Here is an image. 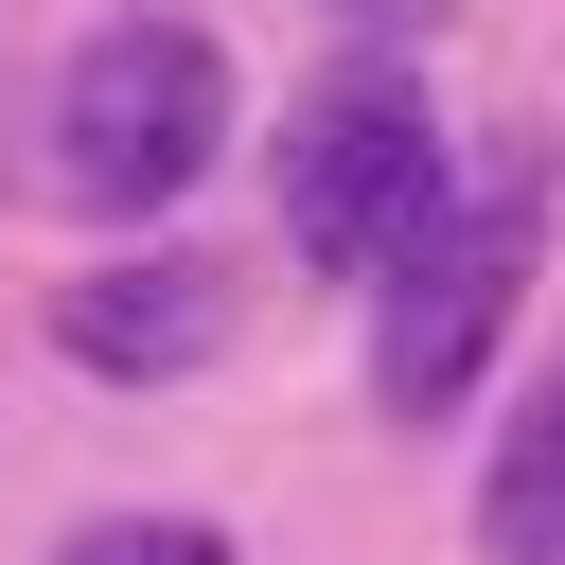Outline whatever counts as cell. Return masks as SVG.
<instances>
[{
  "label": "cell",
  "instance_id": "obj_2",
  "mask_svg": "<svg viewBox=\"0 0 565 565\" xmlns=\"http://www.w3.org/2000/svg\"><path fill=\"white\" fill-rule=\"evenodd\" d=\"M230 159V53L194 18H106L53 71V194L71 212H177Z\"/></svg>",
  "mask_w": 565,
  "mask_h": 565
},
{
  "label": "cell",
  "instance_id": "obj_5",
  "mask_svg": "<svg viewBox=\"0 0 565 565\" xmlns=\"http://www.w3.org/2000/svg\"><path fill=\"white\" fill-rule=\"evenodd\" d=\"M477 547L494 565H565V353H547V388L512 406V441L477 477Z\"/></svg>",
  "mask_w": 565,
  "mask_h": 565
},
{
  "label": "cell",
  "instance_id": "obj_6",
  "mask_svg": "<svg viewBox=\"0 0 565 565\" xmlns=\"http://www.w3.org/2000/svg\"><path fill=\"white\" fill-rule=\"evenodd\" d=\"M53 565H230V530H194V512H88Z\"/></svg>",
  "mask_w": 565,
  "mask_h": 565
},
{
  "label": "cell",
  "instance_id": "obj_3",
  "mask_svg": "<svg viewBox=\"0 0 565 565\" xmlns=\"http://www.w3.org/2000/svg\"><path fill=\"white\" fill-rule=\"evenodd\" d=\"M530 247H547V177L494 159V177H459V212L371 282V388H388V424H441V406L494 371V335H512V300H530Z\"/></svg>",
  "mask_w": 565,
  "mask_h": 565
},
{
  "label": "cell",
  "instance_id": "obj_4",
  "mask_svg": "<svg viewBox=\"0 0 565 565\" xmlns=\"http://www.w3.org/2000/svg\"><path fill=\"white\" fill-rule=\"evenodd\" d=\"M53 335L106 388H177V371L230 353V265L212 247H106L88 282H53Z\"/></svg>",
  "mask_w": 565,
  "mask_h": 565
},
{
  "label": "cell",
  "instance_id": "obj_1",
  "mask_svg": "<svg viewBox=\"0 0 565 565\" xmlns=\"http://www.w3.org/2000/svg\"><path fill=\"white\" fill-rule=\"evenodd\" d=\"M441 212H459V159H441V106L406 71H335L282 106V247L318 282H388Z\"/></svg>",
  "mask_w": 565,
  "mask_h": 565
},
{
  "label": "cell",
  "instance_id": "obj_7",
  "mask_svg": "<svg viewBox=\"0 0 565 565\" xmlns=\"http://www.w3.org/2000/svg\"><path fill=\"white\" fill-rule=\"evenodd\" d=\"M318 18H353V35H441V0H318Z\"/></svg>",
  "mask_w": 565,
  "mask_h": 565
}]
</instances>
